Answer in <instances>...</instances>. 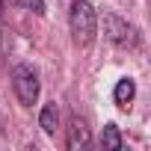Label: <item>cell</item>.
<instances>
[{"mask_svg":"<svg viewBox=\"0 0 151 151\" xmlns=\"http://www.w3.org/2000/svg\"><path fill=\"white\" fill-rule=\"evenodd\" d=\"M71 36L77 45H92L95 42V33H98V15L92 9L89 0H74V6H71Z\"/></svg>","mask_w":151,"mask_h":151,"instance_id":"6da1fadb","label":"cell"},{"mask_svg":"<svg viewBox=\"0 0 151 151\" xmlns=\"http://www.w3.org/2000/svg\"><path fill=\"white\" fill-rule=\"evenodd\" d=\"M12 86H15V95L24 107H33L39 101V74L33 65H15L12 68Z\"/></svg>","mask_w":151,"mask_h":151,"instance_id":"7a4b0ae2","label":"cell"},{"mask_svg":"<svg viewBox=\"0 0 151 151\" xmlns=\"http://www.w3.org/2000/svg\"><path fill=\"white\" fill-rule=\"evenodd\" d=\"M104 33L110 42L116 45H133V30L127 21H122L119 15H104Z\"/></svg>","mask_w":151,"mask_h":151,"instance_id":"3957f363","label":"cell"},{"mask_svg":"<svg viewBox=\"0 0 151 151\" xmlns=\"http://www.w3.org/2000/svg\"><path fill=\"white\" fill-rule=\"evenodd\" d=\"M133 95H136V83H133L130 77H124V80H119V86H116V104H119L122 110H127V107H130V101H133Z\"/></svg>","mask_w":151,"mask_h":151,"instance_id":"5b68a950","label":"cell"},{"mask_svg":"<svg viewBox=\"0 0 151 151\" xmlns=\"http://www.w3.org/2000/svg\"><path fill=\"white\" fill-rule=\"evenodd\" d=\"M18 3H24V6L33 9L36 15H45V0H18Z\"/></svg>","mask_w":151,"mask_h":151,"instance_id":"ba28073f","label":"cell"},{"mask_svg":"<svg viewBox=\"0 0 151 151\" xmlns=\"http://www.w3.org/2000/svg\"><path fill=\"white\" fill-rule=\"evenodd\" d=\"M39 124H42L45 133H56V127H59V110H56V104H45L42 107Z\"/></svg>","mask_w":151,"mask_h":151,"instance_id":"8992f818","label":"cell"},{"mask_svg":"<svg viewBox=\"0 0 151 151\" xmlns=\"http://www.w3.org/2000/svg\"><path fill=\"white\" fill-rule=\"evenodd\" d=\"M0 15H3V0H0Z\"/></svg>","mask_w":151,"mask_h":151,"instance_id":"9c48e42d","label":"cell"},{"mask_svg":"<svg viewBox=\"0 0 151 151\" xmlns=\"http://www.w3.org/2000/svg\"><path fill=\"white\" fill-rule=\"evenodd\" d=\"M86 142H89V127H86L83 119L74 116L71 119V127H68V148H83Z\"/></svg>","mask_w":151,"mask_h":151,"instance_id":"277c9868","label":"cell"},{"mask_svg":"<svg viewBox=\"0 0 151 151\" xmlns=\"http://www.w3.org/2000/svg\"><path fill=\"white\" fill-rule=\"evenodd\" d=\"M101 142H104V148H110V151H119V148H122L119 127H116V124H107V127H104V136H101Z\"/></svg>","mask_w":151,"mask_h":151,"instance_id":"52a82bcc","label":"cell"}]
</instances>
